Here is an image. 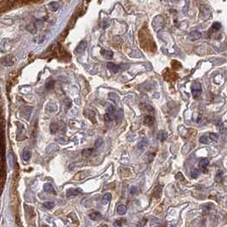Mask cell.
I'll return each instance as SVG.
<instances>
[{
  "mask_svg": "<svg viewBox=\"0 0 227 227\" xmlns=\"http://www.w3.org/2000/svg\"><path fill=\"white\" fill-rule=\"evenodd\" d=\"M164 24H165V21H164V18L162 15H157L151 22L152 27L154 28L155 31H159L162 29L164 27Z\"/></svg>",
  "mask_w": 227,
  "mask_h": 227,
  "instance_id": "6da1fadb",
  "label": "cell"
},
{
  "mask_svg": "<svg viewBox=\"0 0 227 227\" xmlns=\"http://www.w3.org/2000/svg\"><path fill=\"white\" fill-rule=\"evenodd\" d=\"M115 118V107L111 105L110 107L107 108V112L104 115V119L106 122H110Z\"/></svg>",
  "mask_w": 227,
  "mask_h": 227,
  "instance_id": "7a4b0ae2",
  "label": "cell"
},
{
  "mask_svg": "<svg viewBox=\"0 0 227 227\" xmlns=\"http://www.w3.org/2000/svg\"><path fill=\"white\" fill-rule=\"evenodd\" d=\"M202 91H203V88H202L201 83H193L192 86H191V93H192V96L194 98L199 97L202 95Z\"/></svg>",
  "mask_w": 227,
  "mask_h": 227,
  "instance_id": "3957f363",
  "label": "cell"
},
{
  "mask_svg": "<svg viewBox=\"0 0 227 227\" xmlns=\"http://www.w3.org/2000/svg\"><path fill=\"white\" fill-rule=\"evenodd\" d=\"M163 78L167 81L173 82V81H175L178 78V75L174 72L170 71L169 69H167V70H165V72H163Z\"/></svg>",
  "mask_w": 227,
  "mask_h": 227,
  "instance_id": "277c9868",
  "label": "cell"
},
{
  "mask_svg": "<svg viewBox=\"0 0 227 227\" xmlns=\"http://www.w3.org/2000/svg\"><path fill=\"white\" fill-rule=\"evenodd\" d=\"M15 62V59L13 55H6L1 59V63L4 65H14Z\"/></svg>",
  "mask_w": 227,
  "mask_h": 227,
  "instance_id": "5b68a950",
  "label": "cell"
},
{
  "mask_svg": "<svg viewBox=\"0 0 227 227\" xmlns=\"http://www.w3.org/2000/svg\"><path fill=\"white\" fill-rule=\"evenodd\" d=\"M86 47H87V42L86 41H81L78 44V45L77 46V48L75 49V53L76 54H78V55H80V54H82L84 52V50L86 49Z\"/></svg>",
  "mask_w": 227,
  "mask_h": 227,
  "instance_id": "8992f818",
  "label": "cell"
},
{
  "mask_svg": "<svg viewBox=\"0 0 227 227\" xmlns=\"http://www.w3.org/2000/svg\"><path fill=\"white\" fill-rule=\"evenodd\" d=\"M162 187L160 185L157 186L152 191V196L153 197H155L156 199H159L161 197V195H162Z\"/></svg>",
  "mask_w": 227,
  "mask_h": 227,
  "instance_id": "52a82bcc",
  "label": "cell"
},
{
  "mask_svg": "<svg viewBox=\"0 0 227 227\" xmlns=\"http://www.w3.org/2000/svg\"><path fill=\"white\" fill-rule=\"evenodd\" d=\"M107 68L109 69L111 72H113V73H117V72H119V70H120L119 66L117 64L112 63V62L107 63Z\"/></svg>",
  "mask_w": 227,
  "mask_h": 227,
  "instance_id": "ba28073f",
  "label": "cell"
},
{
  "mask_svg": "<svg viewBox=\"0 0 227 227\" xmlns=\"http://www.w3.org/2000/svg\"><path fill=\"white\" fill-rule=\"evenodd\" d=\"M208 164H209V161H208V159H202L201 161L199 162V164H198V166H199V168L203 171H205L207 169V168H208Z\"/></svg>",
  "mask_w": 227,
  "mask_h": 227,
  "instance_id": "9c48e42d",
  "label": "cell"
},
{
  "mask_svg": "<svg viewBox=\"0 0 227 227\" xmlns=\"http://www.w3.org/2000/svg\"><path fill=\"white\" fill-rule=\"evenodd\" d=\"M144 123L145 124H146L148 126H152L153 124H155V118L151 116H146L144 118Z\"/></svg>",
  "mask_w": 227,
  "mask_h": 227,
  "instance_id": "30bf717a",
  "label": "cell"
},
{
  "mask_svg": "<svg viewBox=\"0 0 227 227\" xmlns=\"http://www.w3.org/2000/svg\"><path fill=\"white\" fill-rule=\"evenodd\" d=\"M201 32H199L198 31H193L191 32V34H190V39L191 40H192V41H195V40H197V39H199L201 38Z\"/></svg>",
  "mask_w": 227,
  "mask_h": 227,
  "instance_id": "8fae6325",
  "label": "cell"
},
{
  "mask_svg": "<svg viewBox=\"0 0 227 227\" xmlns=\"http://www.w3.org/2000/svg\"><path fill=\"white\" fill-rule=\"evenodd\" d=\"M127 212V207L124 205V204H121V205H118L117 208V213L119 214V215H124Z\"/></svg>",
  "mask_w": 227,
  "mask_h": 227,
  "instance_id": "7c38bea8",
  "label": "cell"
},
{
  "mask_svg": "<svg viewBox=\"0 0 227 227\" xmlns=\"http://www.w3.org/2000/svg\"><path fill=\"white\" fill-rule=\"evenodd\" d=\"M81 192V190L80 189H69L67 191V196L70 197V196H78V194H80Z\"/></svg>",
  "mask_w": 227,
  "mask_h": 227,
  "instance_id": "4fadbf2b",
  "label": "cell"
},
{
  "mask_svg": "<svg viewBox=\"0 0 227 227\" xmlns=\"http://www.w3.org/2000/svg\"><path fill=\"white\" fill-rule=\"evenodd\" d=\"M90 218L94 221H96V220H100L102 218V215L101 213H99V212H94V213H91L90 214Z\"/></svg>",
  "mask_w": 227,
  "mask_h": 227,
  "instance_id": "5bb4252c",
  "label": "cell"
},
{
  "mask_svg": "<svg viewBox=\"0 0 227 227\" xmlns=\"http://www.w3.org/2000/svg\"><path fill=\"white\" fill-rule=\"evenodd\" d=\"M100 53L104 57H106L107 59L112 58V56H113V52L111 51V50H107V49H101Z\"/></svg>",
  "mask_w": 227,
  "mask_h": 227,
  "instance_id": "9a60e30c",
  "label": "cell"
},
{
  "mask_svg": "<svg viewBox=\"0 0 227 227\" xmlns=\"http://www.w3.org/2000/svg\"><path fill=\"white\" fill-rule=\"evenodd\" d=\"M44 190L46 192H48V193H55V191L54 189V187L52 186L51 184H49V183H47V184H45L44 186Z\"/></svg>",
  "mask_w": 227,
  "mask_h": 227,
  "instance_id": "2e32d148",
  "label": "cell"
},
{
  "mask_svg": "<svg viewBox=\"0 0 227 227\" xmlns=\"http://www.w3.org/2000/svg\"><path fill=\"white\" fill-rule=\"evenodd\" d=\"M111 193H107V194H105L103 196H102V198H101V203H103V204H107L110 202L111 200Z\"/></svg>",
  "mask_w": 227,
  "mask_h": 227,
  "instance_id": "e0dca14e",
  "label": "cell"
},
{
  "mask_svg": "<svg viewBox=\"0 0 227 227\" xmlns=\"http://www.w3.org/2000/svg\"><path fill=\"white\" fill-rule=\"evenodd\" d=\"M31 113H32V108L31 107H26L23 111H22V114H23V116L26 119H29L30 118V116H31Z\"/></svg>",
  "mask_w": 227,
  "mask_h": 227,
  "instance_id": "ac0fdd59",
  "label": "cell"
},
{
  "mask_svg": "<svg viewBox=\"0 0 227 227\" xmlns=\"http://www.w3.org/2000/svg\"><path fill=\"white\" fill-rule=\"evenodd\" d=\"M48 8L51 11H56L59 9V4L57 2H50L48 4Z\"/></svg>",
  "mask_w": 227,
  "mask_h": 227,
  "instance_id": "d6986e66",
  "label": "cell"
},
{
  "mask_svg": "<svg viewBox=\"0 0 227 227\" xmlns=\"http://www.w3.org/2000/svg\"><path fill=\"white\" fill-rule=\"evenodd\" d=\"M27 29L28 32H30L31 33H33V34L37 32V27H36V25L32 24V23L28 25L27 27Z\"/></svg>",
  "mask_w": 227,
  "mask_h": 227,
  "instance_id": "ffe728a7",
  "label": "cell"
},
{
  "mask_svg": "<svg viewBox=\"0 0 227 227\" xmlns=\"http://www.w3.org/2000/svg\"><path fill=\"white\" fill-rule=\"evenodd\" d=\"M58 150V146L56 145H54V144H51L48 145L47 149H46V151L48 152V153H50V152H54V151H57Z\"/></svg>",
  "mask_w": 227,
  "mask_h": 227,
  "instance_id": "44dd1931",
  "label": "cell"
},
{
  "mask_svg": "<svg viewBox=\"0 0 227 227\" xmlns=\"http://www.w3.org/2000/svg\"><path fill=\"white\" fill-rule=\"evenodd\" d=\"M49 128H50V132H51L52 134H55V133L57 132V130L59 129V125L56 124V123H52V124H50Z\"/></svg>",
  "mask_w": 227,
  "mask_h": 227,
  "instance_id": "7402d4cb",
  "label": "cell"
},
{
  "mask_svg": "<svg viewBox=\"0 0 227 227\" xmlns=\"http://www.w3.org/2000/svg\"><path fill=\"white\" fill-rule=\"evenodd\" d=\"M22 158L24 159L25 161H28L29 159L31 158V152L27 150H25L22 153Z\"/></svg>",
  "mask_w": 227,
  "mask_h": 227,
  "instance_id": "603a6c76",
  "label": "cell"
},
{
  "mask_svg": "<svg viewBox=\"0 0 227 227\" xmlns=\"http://www.w3.org/2000/svg\"><path fill=\"white\" fill-rule=\"evenodd\" d=\"M147 140L146 139H143L142 141L139 143L138 145V147L140 148V149H144V148L146 147V145H147Z\"/></svg>",
  "mask_w": 227,
  "mask_h": 227,
  "instance_id": "cb8c5ba5",
  "label": "cell"
},
{
  "mask_svg": "<svg viewBox=\"0 0 227 227\" xmlns=\"http://www.w3.org/2000/svg\"><path fill=\"white\" fill-rule=\"evenodd\" d=\"M94 151H95V150H94V149H91V148H90V149H86V150H84V151H83V155L84 156V157H90V156H91L93 154Z\"/></svg>",
  "mask_w": 227,
  "mask_h": 227,
  "instance_id": "d4e9b609",
  "label": "cell"
},
{
  "mask_svg": "<svg viewBox=\"0 0 227 227\" xmlns=\"http://www.w3.org/2000/svg\"><path fill=\"white\" fill-rule=\"evenodd\" d=\"M167 138V133L164 131H161L158 134V140L161 141H164Z\"/></svg>",
  "mask_w": 227,
  "mask_h": 227,
  "instance_id": "484cf974",
  "label": "cell"
},
{
  "mask_svg": "<svg viewBox=\"0 0 227 227\" xmlns=\"http://www.w3.org/2000/svg\"><path fill=\"white\" fill-rule=\"evenodd\" d=\"M43 206L46 208H48V209H52L55 207V203H53V202H46V203H44Z\"/></svg>",
  "mask_w": 227,
  "mask_h": 227,
  "instance_id": "4316f807",
  "label": "cell"
},
{
  "mask_svg": "<svg viewBox=\"0 0 227 227\" xmlns=\"http://www.w3.org/2000/svg\"><path fill=\"white\" fill-rule=\"evenodd\" d=\"M172 67L174 69H179V67H181V64L179 61H173Z\"/></svg>",
  "mask_w": 227,
  "mask_h": 227,
  "instance_id": "83f0119b",
  "label": "cell"
},
{
  "mask_svg": "<svg viewBox=\"0 0 227 227\" xmlns=\"http://www.w3.org/2000/svg\"><path fill=\"white\" fill-rule=\"evenodd\" d=\"M221 27V25L219 22H214L213 24V27H212V29L213 31H219Z\"/></svg>",
  "mask_w": 227,
  "mask_h": 227,
  "instance_id": "f1b7e54d",
  "label": "cell"
},
{
  "mask_svg": "<svg viewBox=\"0 0 227 227\" xmlns=\"http://www.w3.org/2000/svg\"><path fill=\"white\" fill-rule=\"evenodd\" d=\"M54 86H55V82L54 81H49V82L46 83V89L47 90H51V89L54 88Z\"/></svg>",
  "mask_w": 227,
  "mask_h": 227,
  "instance_id": "f546056e",
  "label": "cell"
},
{
  "mask_svg": "<svg viewBox=\"0 0 227 227\" xmlns=\"http://www.w3.org/2000/svg\"><path fill=\"white\" fill-rule=\"evenodd\" d=\"M200 143H203V144H207L208 143V137L206 135H202L199 139Z\"/></svg>",
  "mask_w": 227,
  "mask_h": 227,
  "instance_id": "4dcf8cb0",
  "label": "cell"
},
{
  "mask_svg": "<svg viewBox=\"0 0 227 227\" xmlns=\"http://www.w3.org/2000/svg\"><path fill=\"white\" fill-rule=\"evenodd\" d=\"M209 137L212 141H218V139H219V135H218L217 134H214V133H210Z\"/></svg>",
  "mask_w": 227,
  "mask_h": 227,
  "instance_id": "1f68e13d",
  "label": "cell"
},
{
  "mask_svg": "<svg viewBox=\"0 0 227 227\" xmlns=\"http://www.w3.org/2000/svg\"><path fill=\"white\" fill-rule=\"evenodd\" d=\"M198 175H199V171L197 169H195L194 171L191 172V178H193V179H196Z\"/></svg>",
  "mask_w": 227,
  "mask_h": 227,
  "instance_id": "d6a6232c",
  "label": "cell"
},
{
  "mask_svg": "<svg viewBox=\"0 0 227 227\" xmlns=\"http://www.w3.org/2000/svg\"><path fill=\"white\" fill-rule=\"evenodd\" d=\"M47 109H48L49 111H51V112H53V111H56V109H57V107H55V106H54V105H52V104H49L48 105V107H47Z\"/></svg>",
  "mask_w": 227,
  "mask_h": 227,
  "instance_id": "836d02e7",
  "label": "cell"
},
{
  "mask_svg": "<svg viewBox=\"0 0 227 227\" xmlns=\"http://www.w3.org/2000/svg\"><path fill=\"white\" fill-rule=\"evenodd\" d=\"M114 226H122V222L121 220H116L113 224Z\"/></svg>",
  "mask_w": 227,
  "mask_h": 227,
  "instance_id": "e575fe53",
  "label": "cell"
},
{
  "mask_svg": "<svg viewBox=\"0 0 227 227\" xmlns=\"http://www.w3.org/2000/svg\"><path fill=\"white\" fill-rule=\"evenodd\" d=\"M102 144V140L101 139H98L96 141H95V145L96 146H100V145Z\"/></svg>",
  "mask_w": 227,
  "mask_h": 227,
  "instance_id": "d590c367",
  "label": "cell"
},
{
  "mask_svg": "<svg viewBox=\"0 0 227 227\" xmlns=\"http://www.w3.org/2000/svg\"><path fill=\"white\" fill-rule=\"evenodd\" d=\"M136 191H137V188H136V187H134V186H133V187L131 188V191H130L131 194H135V193H136Z\"/></svg>",
  "mask_w": 227,
  "mask_h": 227,
  "instance_id": "8d00e7d4",
  "label": "cell"
},
{
  "mask_svg": "<svg viewBox=\"0 0 227 227\" xmlns=\"http://www.w3.org/2000/svg\"><path fill=\"white\" fill-rule=\"evenodd\" d=\"M8 1H9V2H11V3H12V4H13V3H14V2H15V0H8Z\"/></svg>",
  "mask_w": 227,
  "mask_h": 227,
  "instance_id": "74e56055",
  "label": "cell"
}]
</instances>
